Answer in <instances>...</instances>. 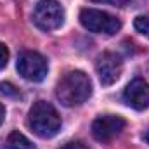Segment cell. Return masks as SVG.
I'll list each match as a JSON object with an SVG mask.
<instances>
[{
    "label": "cell",
    "mask_w": 149,
    "mask_h": 149,
    "mask_svg": "<svg viewBox=\"0 0 149 149\" xmlns=\"http://www.w3.org/2000/svg\"><path fill=\"white\" fill-rule=\"evenodd\" d=\"M95 70H97L99 80H101L102 85H113L121 76L123 63L114 52H104V54H101L97 57Z\"/></svg>",
    "instance_id": "52a82bcc"
},
{
    "label": "cell",
    "mask_w": 149,
    "mask_h": 149,
    "mask_svg": "<svg viewBox=\"0 0 149 149\" xmlns=\"http://www.w3.org/2000/svg\"><path fill=\"white\" fill-rule=\"evenodd\" d=\"M123 101L137 109V111H142V109H148L149 108V83L144 80H134L127 85L125 92H123Z\"/></svg>",
    "instance_id": "ba28073f"
},
{
    "label": "cell",
    "mask_w": 149,
    "mask_h": 149,
    "mask_svg": "<svg viewBox=\"0 0 149 149\" xmlns=\"http://www.w3.org/2000/svg\"><path fill=\"white\" fill-rule=\"evenodd\" d=\"M7 63H9V49L3 43H0V70H3Z\"/></svg>",
    "instance_id": "8fae6325"
},
{
    "label": "cell",
    "mask_w": 149,
    "mask_h": 149,
    "mask_svg": "<svg viewBox=\"0 0 149 149\" xmlns=\"http://www.w3.org/2000/svg\"><path fill=\"white\" fill-rule=\"evenodd\" d=\"M59 149H88V146L85 142H81V141H73V142L64 144L63 148H59Z\"/></svg>",
    "instance_id": "4fadbf2b"
},
{
    "label": "cell",
    "mask_w": 149,
    "mask_h": 149,
    "mask_svg": "<svg viewBox=\"0 0 149 149\" xmlns=\"http://www.w3.org/2000/svg\"><path fill=\"white\" fill-rule=\"evenodd\" d=\"M0 92L5 95H17V90L12 83H0Z\"/></svg>",
    "instance_id": "7c38bea8"
},
{
    "label": "cell",
    "mask_w": 149,
    "mask_h": 149,
    "mask_svg": "<svg viewBox=\"0 0 149 149\" xmlns=\"http://www.w3.org/2000/svg\"><path fill=\"white\" fill-rule=\"evenodd\" d=\"M2 149H37L35 144H31V141L28 137H24L21 132H12L5 142L2 144Z\"/></svg>",
    "instance_id": "9c48e42d"
},
{
    "label": "cell",
    "mask_w": 149,
    "mask_h": 149,
    "mask_svg": "<svg viewBox=\"0 0 149 149\" xmlns=\"http://www.w3.org/2000/svg\"><path fill=\"white\" fill-rule=\"evenodd\" d=\"M92 94V81L83 71H70L57 83L56 97L66 108L83 104Z\"/></svg>",
    "instance_id": "6da1fadb"
},
{
    "label": "cell",
    "mask_w": 149,
    "mask_h": 149,
    "mask_svg": "<svg viewBox=\"0 0 149 149\" xmlns=\"http://www.w3.org/2000/svg\"><path fill=\"white\" fill-rule=\"evenodd\" d=\"M33 23L43 31H54L64 23V9L57 0H40L33 9Z\"/></svg>",
    "instance_id": "3957f363"
},
{
    "label": "cell",
    "mask_w": 149,
    "mask_h": 149,
    "mask_svg": "<svg viewBox=\"0 0 149 149\" xmlns=\"http://www.w3.org/2000/svg\"><path fill=\"white\" fill-rule=\"evenodd\" d=\"M17 71L19 74L28 80V81H42L47 71H49V64H47V59L33 50H26L23 52L19 57H17Z\"/></svg>",
    "instance_id": "5b68a950"
},
{
    "label": "cell",
    "mask_w": 149,
    "mask_h": 149,
    "mask_svg": "<svg viewBox=\"0 0 149 149\" xmlns=\"http://www.w3.org/2000/svg\"><path fill=\"white\" fill-rule=\"evenodd\" d=\"M92 2H97V3H109L114 7H123L128 3V0H92Z\"/></svg>",
    "instance_id": "5bb4252c"
},
{
    "label": "cell",
    "mask_w": 149,
    "mask_h": 149,
    "mask_svg": "<svg viewBox=\"0 0 149 149\" xmlns=\"http://www.w3.org/2000/svg\"><path fill=\"white\" fill-rule=\"evenodd\" d=\"M3 118H5V108L0 104V125L3 123Z\"/></svg>",
    "instance_id": "9a60e30c"
},
{
    "label": "cell",
    "mask_w": 149,
    "mask_h": 149,
    "mask_svg": "<svg viewBox=\"0 0 149 149\" xmlns=\"http://www.w3.org/2000/svg\"><path fill=\"white\" fill-rule=\"evenodd\" d=\"M30 128L42 139H50L61 130V116L47 101H37L28 116Z\"/></svg>",
    "instance_id": "7a4b0ae2"
},
{
    "label": "cell",
    "mask_w": 149,
    "mask_h": 149,
    "mask_svg": "<svg viewBox=\"0 0 149 149\" xmlns=\"http://www.w3.org/2000/svg\"><path fill=\"white\" fill-rule=\"evenodd\" d=\"M80 23L85 30L104 35H114L121 28V21L118 17L97 9H83L80 12Z\"/></svg>",
    "instance_id": "277c9868"
},
{
    "label": "cell",
    "mask_w": 149,
    "mask_h": 149,
    "mask_svg": "<svg viewBox=\"0 0 149 149\" xmlns=\"http://www.w3.org/2000/svg\"><path fill=\"white\" fill-rule=\"evenodd\" d=\"M134 26L139 33H142L144 37L149 38V14H142V16H137L135 21H134Z\"/></svg>",
    "instance_id": "30bf717a"
},
{
    "label": "cell",
    "mask_w": 149,
    "mask_h": 149,
    "mask_svg": "<svg viewBox=\"0 0 149 149\" xmlns=\"http://www.w3.org/2000/svg\"><path fill=\"white\" fill-rule=\"evenodd\" d=\"M125 120L121 116H116V114H104V116H99L94 120L92 123V135L101 141V142H108L114 139L116 135L121 134V130L125 128Z\"/></svg>",
    "instance_id": "8992f818"
},
{
    "label": "cell",
    "mask_w": 149,
    "mask_h": 149,
    "mask_svg": "<svg viewBox=\"0 0 149 149\" xmlns=\"http://www.w3.org/2000/svg\"><path fill=\"white\" fill-rule=\"evenodd\" d=\"M144 139H146V142H148V144H149V130H148V132H146V134H144Z\"/></svg>",
    "instance_id": "2e32d148"
}]
</instances>
